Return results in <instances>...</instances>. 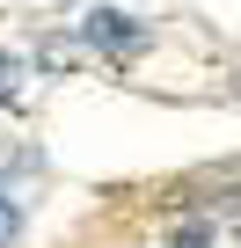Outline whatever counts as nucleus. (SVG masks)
I'll list each match as a JSON object with an SVG mask.
<instances>
[{
	"mask_svg": "<svg viewBox=\"0 0 241 248\" xmlns=\"http://www.w3.org/2000/svg\"><path fill=\"white\" fill-rule=\"evenodd\" d=\"M80 44L125 66V59H139V51L154 44V30H146V22H132V15H117V8H95V15H80Z\"/></svg>",
	"mask_w": 241,
	"mask_h": 248,
	"instance_id": "1",
	"label": "nucleus"
},
{
	"mask_svg": "<svg viewBox=\"0 0 241 248\" xmlns=\"http://www.w3.org/2000/svg\"><path fill=\"white\" fill-rule=\"evenodd\" d=\"M88 59H95V51H88L80 37H44V44H37V66H44V73H80Z\"/></svg>",
	"mask_w": 241,
	"mask_h": 248,
	"instance_id": "2",
	"label": "nucleus"
},
{
	"mask_svg": "<svg viewBox=\"0 0 241 248\" xmlns=\"http://www.w3.org/2000/svg\"><path fill=\"white\" fill-rule=\"evenodd\" d=\"M176 248H212V219H197V226H183V233H176Z\"/></svg>",
	"mask_w": 241,
	"mask_h": 248,
	"instance_id": "3",
	"label": "nucleus"
},
{
	"mask_svg": "<svg viewBox=\"0 0 241 248\" xmlns=\"http://www.w3.org/2000/svg\"><path fill=\"white\" fill-rule=\"evenodd\" d=\"M15 233H22V212H15V204H8V197H0V248H8V241H15Z\"/></svg>",
	"mask_w": 241,
	"mask_h": 248,
	"instance_id": "4",
	"label": "nucleus"
},
{
	"mask_svg": "<svg viewBox=\"0 0 241 248\" xmlns=\"http://www.w3.org/2000/svg\"><path fill=\"white\" fill-rule=\"evenodd\" d=\"M0 95H15V59L0 51Z\"/></svg>",
	"mask_w": 241,
	"mask_h": 248,
	"instance_id": "5",
	"label": "nucleus"
}]
</instances>
